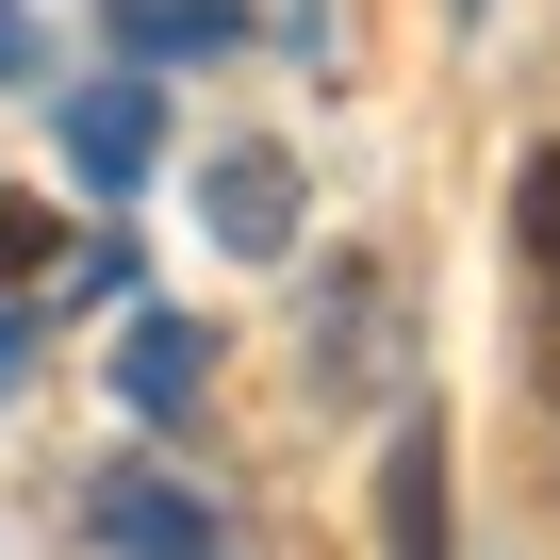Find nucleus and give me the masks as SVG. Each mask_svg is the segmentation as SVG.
Returning <instances> with one entry per match:
<instances>
[{
    "label": "nucleus",
    "instance_id": "nucleus-1",
    "mask_svg": "<svg viewBox=\"0 0 560 560\" xmlns=\"http://www.w3.org/2000/svg\"><path fill=\"white\" fill-rule=\"evenodd\" d=\"M198 214H214V247L280 264V247H298V165H280V149H214L198 165Z\"/></svg>",
    "mask_w": 560,
    "mask_h": 560
},
{
    "label": "nucleus",
    "instance_id": "nucleus-2",
    "mask_svg": "<svg viewBox=\"0 0 560 560\" xmlns=\"http://www.w3.org/2000/svg\"><path fill=\"white\" fill-rule=\"evenodd\" d=\"M67 165H83L100 198H132V182L165 165V100H149V83H83V100H67Z\"/></svg>",
    "mask_w": 560,
    "mask_h": 560
},
{
    "label": "nucleus",
    "instance_id": "nucleus-3",
    "mask_svg": "<svg viewBox=\"0 0 560 560\" xmlns=\"http://www.w3.org/2000/svg\"><path fill=\"white\" fill-rule=\"evenodd\" d=\"M380 330H396V280H380V264L330 280V298H314V396H363V380H380Z\"/></svg>",
    "mask_w": 560,
    "mask_h": 560
},
{
    "label": "nucleus",
    "instance_id": "nucleus-4",
    "mask_svg": "<svg viewBox=\"0 0 560 560\" xmlns=\"http://www.w3.org/2000/svg\"><path fill=\"white\" fill-rule=\"evenodd\" d=\"M380 544H396V560H445V429H429V412H412L396 462H380Z\"/></svg>",
    "mask_w": 560,
    "mask_h": 560
},
{
    "label": "nucleus",
    "instance_id": "nucleus-5",
    "mask_svg": "<svg viewBox=\"0 0 560 560\" xmlns=\"http://www.w3.org/2000/svg\"><path fill=\"white\" fill-rule=\"evenodd\" d=\"M198 363H214V330H182V314H132V347H116V396H132V412H182V396H198Z\"/></svg>",
    "mask_w": 560,
    "mask_h": 560
},
{
    "label": "nucleus",
    "instance_id": "nucleus-6",
    "mask_svg": "<svg viewBox=\"0 0 560 560\" xmlns=\"http://www.w3.org/2000/svg\"><path fill=\"white\" fill-rule=\"evenodd\" d=\"M100 527H116V544H149V560H182V544H198V511H182L165 478H132V462L100 478Z\"/></svg>",
    "mask_w": 560,
    "mask_h": 560
},
{
    "label": "nucleus",
    "instance_id": "nucleus-7",
    "mask_svg": "<svg viewBox=\"0 0 560 560\" xmlns=\"http://www.w3.org/2000/svg\"><path fill=\"white\" fill-rule=\"evenodd\" d=\"M50 264H67V214H50V198H0V298L50 280Z\"/></svg>",
    "mask_w": 560,
    "mask_h": 560
},
{
    "label": "nucleus",
    "instance_id": "nucleus-8",
    "mask_svg": "<svg viewBox=\"0 0 560 560\" xmlns=\"http://www.w3.org/2000/svg\"><path fill=\"white\" fill-rule=\"evenodd\" d=\"M511 231H527V264L560 280V149H527V182H511Z\"/></svg>",
    "mask_w": 560,
    "mask_h": 560
},
{
    "label": "nucleus",
    "instance_id": "nucleus-9",
    "mask_svg": "<svg viewBox=\"0 0 560 560\" xmlns=\"http://www.w3.org/2000/svg\"><path fill=\"white\" fill-rule=\"evenodd\" d=\"M132 34H149V50H214V34H231V0H132Z\"/></svg>",
    "mask_w": 560,
    "mask_h": 560
},
{
    "label": "nucleus",
    "instance_id": "nucleus-10",
    "mask_svg": "<svg viewBox=\"0 0 560 560\" xmlns=\"http://www.w3.org/2000/svg\"><path fill=\"white\" fill-rule=\"evenodd\" d=\"M0 83H34V18H18V0H0Z\"/></svg>",
    "mask_w": 560,
    "mask_h": 560
},
{
    "label": "nucleus",
    "instance_id": "nucleus-11",
    "mask_svg": "<svg viewBox=\"0 0 560 560\" xmlns=\"http://www.w3.org/2000/svg\"><path fill=\"white\" fill-rule=\"evenodd\" d=\"M34 380V314H0V396H18Z\"/></svg>",
    "mask_w": 560,
    "mask_h": 560
},
{
    "label": "nucleus",
    "instance_id": "nucleus-12",
    "mask_svg": "<svg viewBox=\"0 0 560 560\" xmlns=\"http://www.w3.org/2000/svg\"><path fill=\"white\" fill-rule=\"evenodd\" d=\"M544 396H560V330H544Z\"/></svg>",
    "mask_w": 560,
    "mask_h": 560
},
{
    "label": "nucleus",
    "instance_id": "nucleus-13",
    "mask_svg": "<svg viewBox=\"0 0 560 560\" xmlns=\"http://www.w3.org/2000/svg\"><path fill=\"white\" fill-rule=\"evenodd\" d=\"M182 560H198V544H182Z\"/></svg>",
    "mask_w": 560,
    "mask_h": 560
}]
</instances>
